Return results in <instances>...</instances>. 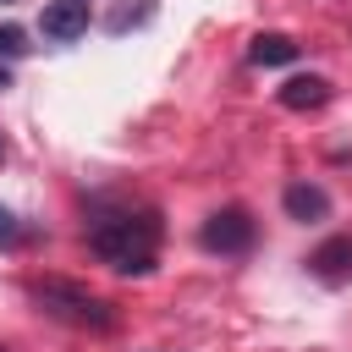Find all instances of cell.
I'll return each instance as SVG.
<instances>
[{
    "label": "cell",
    "mask_w": 352,
    "mask_h": 352,
    "mask_svg": "<svg viewBox=\"0 0 352 352\" xmlns=\"http://www.w3.org/2000/svg\"><path fill=\"white\" fill-rule=\"evenodd\" d=\"M88 248L121 275H148L160 248V220L148 209H99L88 220Z\"/></svg>",
    "instance_id": "6da1fadb"
},
{
    "label": "cell",
    "mask_w": 352,
    "mask_h": 352,
    "mask_svg": "<svg viewBox=\"0 0 352 352\" xmlns=\"http://www.w3.org/2000/svg\"><path fill=\"white\" fill-rule=\"evenodd\" d=\"M148 16H154V0H143V6H126V11H116V16H110V33H126L132 22H148Z\"/></svg>",
    "instance_id": "9c48e42d"
},
{
    "label": "cell",
    "mask_w": 352,
    "mask_h": 352,
    "mask_svg": "<svg viewBox=\"0 0 352 352\" xmlns=\"http://www.w3.org/2000/svg\"><path fill=\"white\" fill-rule=\"evenodd\" d=\"M38 33L50 44H72L88 33V0H50L44 16H38Z\"/></svg>",
    "instance_id": "277c9868"
},
{
    "label": "cell",
    "mask_w": 352,
    "mask_h": 352,
    "mask_svg": "<svg viewBox=\"0 0 352 352\" xmlns=\"http://www.w3.org/2000/svg\"><path fill=\"white\" fill-rule=\"evenodd\" d=\"M248 60H253V66H292V60H297V44H292L286 33H258V38L248 44Z\"/></svg>",
    "instance_id": "52a82bcc"
},
{
    "label": "cell",
    "mask_w": 352,
    "mask_h": 352,
    "mask_svg": "<svg viewBox=\"0 0 352 352\" xmlns=\"http://www.w3.org/2000/svg\"><path fill=\"white\" fill-rule=\"evenodd\" d=\"M16 236H22V226H16V214H11V209H0V248H11Z\"/></svg>",
    "instance_id": "30bf717a"
},
{
    "label": "cell",
    "mask_w": 352,
    "mask_h": 352,
    "mask_svg": "<svg viewBox=\"0 0 352 352\" xmlns=\"http://www.w3.org/2000/svg\"><path fill=\"white\" fill-rule=\"evenodd\" d=\"M286 214H292V220H324V214H330L324 187H308V182L286 187Z\"/></svg>",
    "instance_id": "ba28073f"
},
{
    "label": "cell",
    "mask_w": 352,
    "mask_h": 352,
    "mask_svg": "<svg viewBox=\"0 0 352 352\" xmlns=\"http://www.w3.org/2000/svg\"><path fill=\"white\" fill-rule=\"evenodd\" d=\"M308 270H314L319 280H330V286L352 280V236H330V242H319L314 258H308Z\"/></svg>",
    "instance_id": "5b68a950"
},
{
    "label": "cell",
    "mask_w": 352,
    "mask_h": 352,
    "mask_svg": "<svg viewBox=\"0 0 352 352\" xmlns=\"http://www.w3.org/2000/svg\"><path fill=\"white\" fill-rule=\"evenodd\" d=\"M28 292H33V302H38L50 319H66V324H82V330H110V324H116L110 302H99V297H94L88 286H77V280H33Z\"/></svg>",
    "instance_id": "7a4b0ae2"
},
{
    "label": "cell",
    "mask_w": 352,
    "mask_h": 352,
    "mask_svg": "<svg viewBox=\"0 0 352 352\" xmlns=\"http://www.w3.org/2000/svg\"><path fill=\"white\" fill-rule=\"evenodd\" d=\"M28 44H22V33L16 28H0V55H22Z\"/></svg>",
    "instance_id": "8fae6325"
},
{
    "label": "cell",
    "mask_w": 352,
    "mask_h": 352,
    "mask_svg": "<svg viewBox=\"0 0 352 352\" xmlns=\"http://www.w3.org/2000/svg\"><path fill=\"white\" fill-rule=\"evenodd\" d=\"M280 104L286 110H319V104H330V82L324 77H286L280 82Z\"/></svg>",
    "instance_id": "8992f818"
},
{
    "label": "cell",
    "mask_w": 352,
    "mask_h": 352,
    "mask_svg": "<svg viewBox=\"0 0 352 352\" xmlns=\"http://www.w3.org/2000/svg\"><path fill=\"white\" fill-rule=\"evenodd\" d=\"M0 160H6V143H0Z\"/></svg>",
    "instance_id": "7c38bea8"
},
{
    "label": "cell",
    "mask_w": 352,
    "mask_h": 352,
    "mask_svg": "<svg viewBox=\"0 0 352 352\" xmlns=\"http://www.w3.org/2000/svg\"><path fill=\"white\" fill-rule=\"evenodd\" d=\"M198 242H204L209 253H248V248H253V220H248V209H214V214L204 220Z\"/></svg>",
    "instance_id": "3957f363"
}]
</instances>
